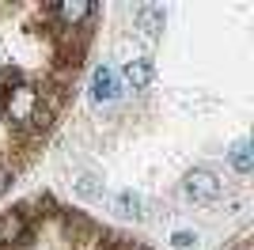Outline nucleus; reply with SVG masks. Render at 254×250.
<instances>
[{"label":"nucleus","mask_w":254,"mask_h":250,"mask_svg":"<svg viewBox=\"0 0 254 250\" xmlns=\"http://www.w3.org/2000/svg\"><path fill=\"white\" fill-rule=\"evenodd\" d=\"M91 99H95V103H110V99H118V72H114V68L99 64L95 72H91Z\"/></svg>","instance_id":"obj_5"},{"label":"nucleus","mask_w":254,"mask_h":250,"mask_svg":"<svg viewBox=\"0 0 254 250\" xmlns=\"http://www.w3.org/2000/svg\"><path fill=\"white\" fill-rule=\"evenodd\" d=\"M23 83V72L19 68H11V64H4L0 68V118H4V110H8V99H11V91Z\"/></svg>","instance_id":"obj_8"},{"label":"nucleus","mask_w":254,"mask_h":250,"mask_svg":"<svg viewBox=\"0 0 254 250\" xmlns=\"http://www.w3.org/2000/svg\"><path fill=\"white\" fill-rule=\"evenodd\" d=\"M133 19H137V27L148 34V38H156V34L163 31V8H159V4H140V8L133 11Z\"/></svg>","instance_id":"obj_6"},{"label":"nucleus","mask_w":254,"mask_h":250,"mask_svg":"<svg viewBox=\"0 0 254 250\" xmlns=\"http://www.w3.org/2000/svg\"><path fill=\"white\" fill-rule=\"evenodd\" d=\"M50 19H57V27H64V31H80L84 23L95 19V8L87 0H64L57 8H50Z\"/></svg>","instance_id":"obj_2"},{"label":"nucleus","mask_w":254,"mask_h":250,"mask_svg":"<svg viewBox=\"0 0 254 250\" xmlns=\"http://www.w3.org/2000/svg\"><path fill=\"white\" fill-rule=\"evenodd\" d=\"M27 243V208L0 212V250H15Z\"/></svg>","instance_id":"obj_3"},{"label":"nucleus","mask_w":254,"mask_h":250,"mask_svg":"<svg viewBox=\"0 0 254 250\" xmlns=\"http://www.w3.org/2000/svg\"><path fill=\"white\" fill-rule=\"evenodd\" d=\"M171 243H175L179 250H186V247H193V243H197V235H193V231H175V239H171Z\"/></svg>","instance_id":"obj_11"},{"label":"nucleus","mask_w":254,"mask_h":250,"mask_svg":"<svg viewBox=\"0 0 254 250\" xmlns=\"http://www.w3.org/2000/svg\"><path fill=\"white\" fill-rule=\"evenodd\" d=\"M118 208H122L126 216H140V197L126 189V193H118Z\"/></svg>","instance_id":"obj_10"},{"label":"nucleus","mask_w":254,"mask_h":250,"mask_svg":"<svg viewBox=\"0 0 254 250\" xmlns=\"http://www.w3.org/2000/svg\"><path fill=\"white\" fill-rule=\"evenodd\" d=\"M61 231L68 243H91L99 235L95 220H87L84 212H61Z\"/></svg>","instance_id":"obj_4"},{"label":"nucleus","mask_w":254,"mask_h":250,"mask_svg":"<svg viewBox=\"0 0 254 250\" xmlns=\"http://www.w3.org/2000/svg\"><path fill=\"white\" fill-rule=\"evenodd\" d=\"M122 76H126V83L133 91H144V87L156 80V68H152V61H129L126 68H122Z\"/></svg>","instance_id":"obj_7"},{"label":"nucleus","mask_w":254,"mask_h":250,"mask_svg":"<svg viewBox=\"0 0 254 250\" xmlns=\"http://www.w3.org/2000/svg\"><path fill=\"white\" fill-rule=\"evenodd\" d=\"M186 197L197 201V205H212V201L220 197V178L212 175V171H205V167L190 171L186 175Z\"/></svg>","instance_id":"obj_1"},{"label":"nucleus","mask_w":254,"mask_h":250,"mask_svg":"<svg viewBox=\"0 0 254 250\" xmlns=\"http://www.w3.org/2000/svg\"><path fill=\"white\" fill-rule=\"evenodd\" d=\"M8 186H11V167L4 163V159H0V197L8 193Z\"/></svg>","instance_id":"obj_12"},{"label":"nucleus","mask_w":254,"mask_h":250,"mask_svg":"<svg viewBox=\"0 0 254 250\" xmlns=\"http://www.w3.org/2000/svg\"><path fill=\"white\" fill-rule=\"evenodd\" d=\"M235 250H251V243H239V247H235Z\"/></svg>","instance_id":"obj_13"},{"label":"nucleus","mask_w":254,"mask_h":250,"mask_svg":"<svg viewBox=\"0 0 254 250\" xmlns=\"http://www.w3.org/2000/svg\"><path fill=\"white\" fill-rule=\"evenodd\" d=\"M232 167L239 171V175H251L254 159H251V144H247V140H239V144L232 148Z\"/></svg>","instance_id":"obj_9"}]
</instances>
